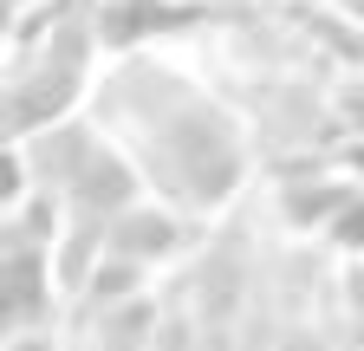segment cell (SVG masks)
<instances>
[{
	"label": "cell",
	"mask_w": 364,
	"mask_h": 351,
	"mask_svg": "<svg viewBox=\"0 0 364 351\" xmlns=\"http://www.w3.org/2000/svg\"><path fill=\"white\" fill-rule=\"evenodd\" d=\"M280 208L293 215L299 228H312V222H332V215H351L358 195L338 189V183H287V189H280Z\"/></svg>",
	"instance_id": "obj_5"
},
{
	"label": "cell",
	"mask_w": 364,
	"mask_h": 351,
	"mask_svg": "<svg viewBox=\"0 0 364 351\" xmlns=\"http://www.w3.org/2000/svg\"><path fill=\"white\" fill-rule=\"evenodd\" d=\"M338 228V241H351V247H364V208H351L345 222H332Z\"/></svg>",
	"instance_id": "obj_10"
},
{
	"label": "cell",
	"mask_w": 364,
	"mask_h": 351,
	"mask_svg": "<svg viewBox=\"0 0 364 351\" xmlns=\"http://www.w3.org/2000/svg\"><path fill=\"white\" fill-rule=\"evenodd\" d=\"M136 267H144V260H130V254H105V260H98V274L85 280L91 306H117V299H136Z\"/></svg>",
	"instance_id": "obj_7"
},
{
	"label": "cell",
	"mask_w": 364,
	"mask_h": 351,
	"mask_svg": "<svg viewBox=\"0 0 364 351\" xmlns=\"http://www.w3.org/2000/svg\"><path fill=\"white\" fill-rule=\"evenodd\" d=\"M14 351H53V345H46V338H33V332H26V338H20Z\"/></svg>",
	"instance_id": "obj_12"
},
{
	"label": "cell",
	"mask_w": 364,
	"mask_h": 351,
	"mask_svg": "<svg viewBox=\"0 0 364 351\" xmlns=\"http://www.w3.org/2000/svg\"><path fill=\"white\" fill-rule=\"evenodd\" d=\"M273 338H280L273 332V313H247V332H241L235 351H273Z\"/></svg>",
	"instance_id": "obj_9"
},
{
	"label": "cell",
	"mask_w": 364,
	"mask_h": 351,
	"mask_svg": "<svg viewBox=\"0 0 364 351\" xmlns=\"http://www.w3.org/2000/svg\"><path fill=\"white\" fill-rule=\"evenodd\" d=\"M345 163H351V169L364 176V144H351V150H345Z\"/></svg>",
	"instance_id": "obj_13"
},
{
	"label": "cell",
	"mask_w": 364,
	"mask_h": 351,
	"mask_svg": "<svg viewBox=\"0 0 364 351\" xmlns=\"http://www.w3.org/2000/svg\"><path fill=\"white\" fill-rule=\"evenodd\" d=\"M91 150H98V144H91L85 130H53V137H39V144H33V163H26V176L65 195V189H72V176L85 169V156H91Z\"/></svg>",
	"instance_id": "obj_4"
},
{
	"label": "cell",
	"mask_w": 364,
	"mask_h": 351,
	"mask_svg": "<svg viewBox=\"0 0 364 351\" xmlns=\"http://www.w3.org/2000/svg\"><path fill=\"white\" fill-rule=\"evenodd\" d=\"M345 111H351V124L364 130V92H345Z\"/></svg>",
	"instance_id": "obj_11"
},
{
	"label": "cell",
	"mask_w": 364,
	"mask_h": 351,
	"mask_svg": "<svg viewBox=\"0 0 364 351\" xmlns=\"http://www.w3.org/2000/svg\"><path fill=\"white\" fill-rule=\"evenodd\" d=\"M176 241H182V228L169 222V215H156V208H124V215H111V254L156 260V254H169Z\"/></svg>",
	"instance_id": "obj_3"
},
{
	"label": "cell",
	"mask_w": 364,
	"mask_h": 351,
	"mask_svg": "<svg viewBox=\"0 0 364 351\" xmlns=\"http://www.w3.org/2000/svg\"><path fill=\"white\" fill-rule=\"evenodd\" d=\"M46 286H53L46 254L33 241H7V319L14 325H39L46 319Z\"/></svg>",
	"instance_id": "obj_2"
},
{
	"label": "cell",
	"mask_w": 364,
	"mask_h": 351,
	"mask_svg": "<svg viewBox=\"0 0 364 351\" xmlns=\"http://www.w3.org/2000/svg\"><path fill=\"white\" fill-rule=\"evenodd\" d=\"M46 234H53V208H46V202H26V208H20V222H14V234H7V241H33V247H39Z\"/></svg>",
	"instance_id": "obj_8"
},
{
	"label": "cell",
	"mask_w": 364,
	"mask_h": 351,
	"mask_svg": "<svg viewBox=\"0 0 364 351\" xmlns=\"http://www.w3.org/2000/svg\"><path fill=\"white\" fill-rule=\"evenodd\" d=\"M144 345H156L150 306H144V299H117L111 313L98 319V351H144Z\"/></svg>",
	"instance_id": "obj_6"
},
{
	"label": "cell",
	"mask_w": 364,
	"mask_h": 351,
	"mask_svg": "<svg viewBox=\"0 0 364 351\" xmlns=\"http://www.w3.org/2000/svg\"><path fill=\"white\" fill-rule=\"evenodd\" d=\"M65 202H72L78 215H124V208L136 202V176H130V169H124L117 156L91 150V156H85V169L72 176Z\"/></svg>",
	"instance_id": "obj_1"
}]
</instances>
